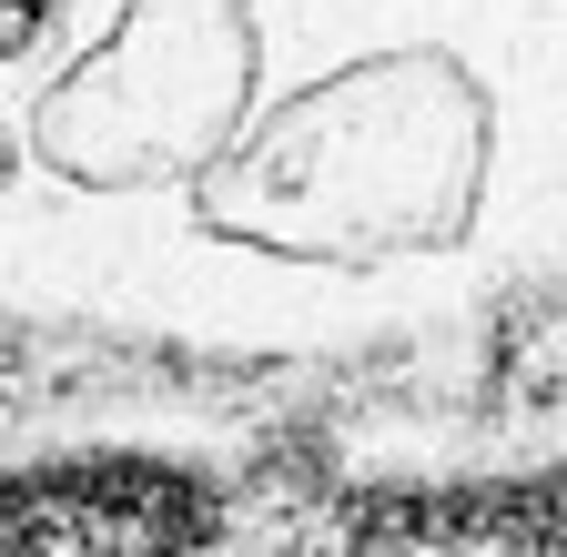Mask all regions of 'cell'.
Here are the masks:
<instances>
[{"instance_id":"cell-1","label":"cell","mask_w":567,"mask_h":557,"mask_svg":"<svg viewBox=\"0 0 567 557\" xmlns=\"http://www.w3.org/2000/svg\"><path fill=\"white\" fill-rule=\"evenodd\" d=\"M567 285V0H0V305L354 355Z\"/></svg>"}]
</instances>
